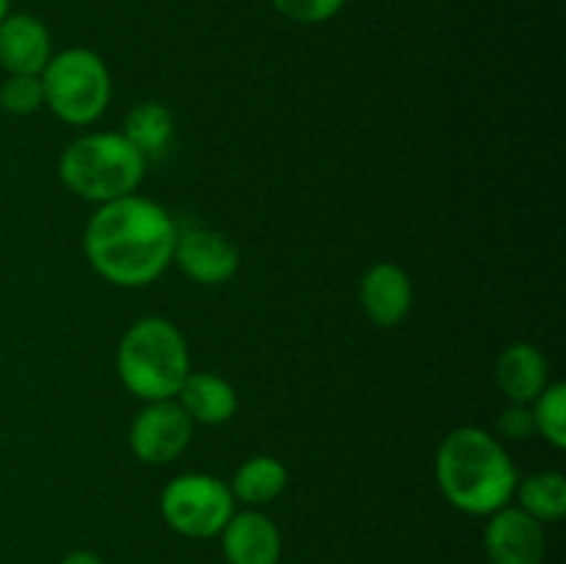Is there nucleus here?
Returning <instances> with one entry per match:
<instances>
[{"instance_id":"nucleus-22","label":"nucleus","mask_w":566,"mask_h":564,"mask_svg":"<svg viewBox=\"0 0 566 564\" xmlns=\"http://www.w3.org/2000/svg\"><path fill=\"white\" fill-rule=\"evenodd\" d=\"M61 564H105V562L92 551H72L61 558Z\"/></svg>"},{"instance_id":"nucleus-13","label":"nucleus","mask_w":566,"mask_h":564,"mask_svg":"<svg viewBox=\"0 0 566 564\" xmlns=\"http://www.w3.org/2000/svg\"><path fill=\"white\" fill-rule=\"evenodd\" d=\"M175 401L193 424L221 426L238 412V393L224 376L210 370H191L177 390Z\"/></svg>"},{"instance_id":"nucleus-6","label":"nucleus","mask_w":566,"mask_h":564,"mask_svg":"<svg viewBox=\"0 0 566 564\" xmlns=\"http://www.w3.org/2000/svg\"><path fill=\"white\" fill-rule=\"evenodd\" d=\"M160 514L177 534L210 540L219 536L235 514V495L230 484L216 476L182 473L160 492Z\"/></svg>"},{"instance_id":"nucleus-9","label":"nucleus","mask_w":566,"mask_h":564,"mask_svg":"<svg viewBox=\"0 0 566 564\" xmlns=\"http://www.w3.org/2000/svg\"><path fill=\"white\" fill-rule=\"evenodd\" d=\"M484 545L492 564H542L545 529L520 506H503L490 514Z\"/></svg>"},{"instance_id":"nucleus-5","label":"nucleus","mask_w":566,"mask_h":564,"mask_svg":"<svg viewBox=\"0 0 566 564\" xmlns=\"http://www.w3.org/2000/svg\"><path fill=\"white\" fill-rule=\"evenodd\" d=\"M44 105L66 125H92L111 103V72L103 55L88 48L55 53L39 75Z\"/></svg>"},{"instance_id":"nucleus-8","label":"nucleus","mask_w":566,"mask_h":564,"mask_svg":"<svg viewBox=\"0 0 566 564\" xmlns=\"http://www.w3.org/2000/svg\"><path fill=\"white\" fill-rule=\"evenodd\" d=\"M171 263L180 265L182 274L199 285H224L238 274L241 254L235 243L221 232L191 227V230L177 232Z\"/></svg>"},{"instance_id":"nucleus-10","label":"nucleus","mask_w":566,"mask_h":564,"mask_svg":"<svg viewBox=\"0 0 566 564\" xmlns=\"http://www.w3.org/2000/svg\"><path fill=\"white\" fill-rule=\"evenodd\" d=\"M359 304L374 324H401L412 310V280L398 263H374L359 282Z\"/></svg>"},{"instance_id":"nucleus-1","label":"nucleus","mask_w":566,"mask_h":564,"mask_svg":"<svg viewBox=\"0 0 566 564\" xmlns=\"http://www.w3.org/2000/svg\"><path fill=\"white\" fill-rule=\"evenodd\" d=\"M177 224L164 205L138 194L97 205L83 232V249L103 280L116 288H144L171 263Z\"/></svg>"},{"instance_id":"nucleus-16","label":"nucleus","mask_w":566,"mask_h":564,"mask_svg":"<svg viewBox=\"0 0 566 564\" xmlns=\"http://www.w3.org/2000/svg\"><path fill=\"white\" fill-rule=\"evenodd\" d=\"M287 487V470L280 459L260 453V457H249L241 468L232 476V495L238 501L249 503V506H260V503H271L280 498Z\"/></svg>"},{"instance_id":"nucleus-15","label":"nucleus","mask_w":566,"mask_h":564,"mask_svg":"<svg viewBox=\"0 0 566 564\" xmlns=\"http://www.w3.org/2000/svg\"><path fill=\"white\" fill-rule=\"evenodd\" d=\"M122 136L144 155V160H153L166 153L175 136V116L164 103H138L127 111L125 130Z\"/></svg>"},{"instance_id":"nucleus-7","label":"nucleus","mask_w":566,"mask_h":564,"mask_svg":"<svg viewBox=\"0 0 566 564\" xmlns=\"http://www.w3.org/2000/svg\"><path fill=\"white\" fill-rule=\"evenodd\" d=\"M193 420L175 398L147 401L133 418L130 448L144 464H169L191 446Z\"/></svg>"},{"instance_id":"nucleus-17","label":"nucleus","mask_w":566,"mask_h":564,"mask_svg":"<svg viewBox=\"0 0 566 564\" xmlns=\"http://www.w3.org/2000/svg\"><path fill=\"white\" fill-rule=\"evenodd\" d=\"M514 495L520 509L539 523H553L566 514V479L556 470H542L525 481H517Z\"/></svg>"},{"instance_id":"nucleus-4","label":"nucleus","mask_w":566,"mask_h":564,"mask_svg":"<svg viewBox=\"0 0 566 564\" xmlns=\"http://www.w3.org/2000/svg\"><path fill=\"white\" fill-rule=\"evenodd\" d=\"M147 160L122 133L97 130L75 138L59 158V177L75 197L105 205L136 194Z\"/></svg>"},{"instance_id":"nucleus-14","label":"nucleus","mask_w":566,"mask_h":564,"mask_svg":"<svg viewBox=\"0 0 566 564\" xmlns=\"http://www.w3.org/2000/svg\"><path fill=\"white\" fill-rule=\"evenodd\" d=\"M547 374L551 370L545 354L534 343H512L497 357V385L512 404H534V398L551 385Z\"/></svg>"},{"instance_id":"nucleus-12","label":"nucleus","mask_w":566,"mask_h":564,"mask_svg":"<svg viewBox=\"0 0 566 564\" xmlns=\"http://www.w3.org/2000/svg\"><path fill=\"white\" fill-rule=\"evenodd\" d=\"M227 564H276L282 556L280 529L258 509L235 512L221 531Z\"/></svg>"},{"instance_id":"nucleus-2","label":"nucleus","mask_w":566,"mask_h":564,"mask_svg":"<svg viewBox=\"0 0 566 564\" xmlns=\"http://www.w3.org/2000/svg\"><path fill=\"white\" fill-rule=\"evenodd\" d=\"M434 473L446 501L464 514H495L509 506L520 481L501 440L475 426H462L440 442Z\"/></svg>"},{"instance_id":"nucleus-23","label":"nucleus","mask_w":566,"mask_h":564,"mask_svg":"<svg viewBox=\"0 0 566 564\" xmlns=\"http://www.w3.org/2000/svg\"><path fill=\"white\" fill-rule=\"evenodd\" d=\"M11 14V0H0V22Z\"/></svg>"},{"instance_id":"nucleus-21","label":"nucleus","mask_w":566,"mask_h":564,"mask_svg":"<svg viewBox=\"0 0 566 564\" xmlns=\"http://www.w3.org/2000/svg\"><path fill=\"white\" fill-rule=\"evenodd\" d=\"M497 429L509 440H528V437H534L536 424L531 404H512L509 409H503L501 418H497Z\"/></svg>"},{"instance_id":"nucleus-20","label":"nucleus","mask_w":566,"mask_h":564,"mask_svg":"<svg viewBox=\"0 0 566 564\" xmlns=\"http://www.w3.org/2000/svg\"><path fill=\"white\" fill-rule=\"evenodd\" d=\"M285 20L302 22V25H318L332 20L346 6V0H271Z\"/></svg>"},{"instance_id":"nucleus-19","label":"nucleus","mask_w":566,"mask_h":564,"mask_svg":"<svg viewBox=\"0 0 566 564\" xmlns=\"http://www.w3.org/2000/svg\"><path fill=\"white\" fill-rule=\"evenodd\" d=\"M0 105L14 116L36 114L44 108V88L39 75H9L0 86Z\"/></svg>"},{"instance_id":"nucleus-3","label":"nucleus","mask_w":566,"mask_h":564,"mask_svg":"<svg viewBox=\"0 0 566 564\" xmlns=\"http://www.w3.org/2000/svg\"><path fill=\"white\" fill-rule=\"evenodd\" d=\"M116 374L122 385L144 404L175 398L191 374L186 335L160 315L136 321L116 348Z\"/></svg>"},{"instance_id":"nucleus-11","label":"nucleus","mask_w":566,"mask_h":564,"mask_svg":"<svg viewBox=\"0 0 566 564\" xmlns=\"http://www.w3.org/2000/svg\"><path fill=\"white\" fill-rule=\"evenodd\" d=\"M50 59L53 42L39 17L9 14L0 22V66L9 75H42Z\"/></svg>"},{"instance_id":"nucleus-18","label":"nucleus","mask_w":566,"mask_h":564,"mask_svg":"<svg viewBox=\"0 0 566 564\" xmlns=\"http://www.w3.org/2000/svg\"><path fill=\"white\" fill-rule=\"evenodd\" d=\"M536 431L551 442L553 448H566V387L562 382L547 385L531 404Z\"/></svg>"}]
</instances>
